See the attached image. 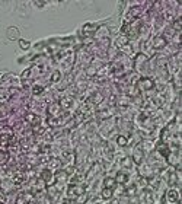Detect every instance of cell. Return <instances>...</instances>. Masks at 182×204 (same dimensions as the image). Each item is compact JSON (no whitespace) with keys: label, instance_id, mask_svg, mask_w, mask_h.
Returning <instances> with one entry per match:
<instances>
[{"label":"cell","instance_id":"1","mask_svg":"<svg viewBox=\"0 0 182 204\" xmlns=\"http://www.w3.org/2000/svg\"><path fill=\"white\" fill-rule=\"evenodd\" d=\"M155 80L153 79H150V77H141V79H138V86H140V89L141 91H152V89H155Z\"/></svg>","mask_w":182,"mask_h":204},{"label":"cell","instance_id":"2","mask_svg":"<svg viewBox=\"0 0 182 204\" xmlns=\"http://www.w3.org/2000/svg\"><path fill=\"white\" fill-rule=\"evenodd\" d=\"M156 150H158L163 157H168V156L170 154V150H169L168 144H166L165 142H162V140H159V142L156 143Z\"/></svg>","mask_w":182,"mask_h":204},{"label":"cell","instance_id":"3","mask_svg":"<svg viewBox=\"0 0 182 204\" xmlns=\"http://www.w3.org/2000/svg\"><path fill=\"white\" fill-rule=\"evenodd\" d=\"M48 112H50V115H51L53 118L60 117V114H61V106H60V103H58V102L51 103V105H50V108H48Z\"/></svg>","mask_w":182,"mask_h":204},{"label":"cell","instance_id":"4","mask_svg":"<svg viewBox=\"0 0 182 204\" xmlns=\"http://www.w3.org/2000/svg\"><path fill=\"white\" fill-rule=\"evenodd\" d=\"M40 177H41V179H42V181L45 182L47 185H53V184H54V182H53V181H54V174H53V172H51L50 169H45V171H42Z\"/></svg>","mask_w":182,"mask_h":204},{"label":"cell","instance_id":"5","mask_svg":"<svg viewBox=\"0 0 182 204\" xmlns=\"http://www.w3.org/2000/svg\"><path fill=\"white\" fill-rule=\"evenodd\" d=\"M143 159H144V152H143V149L140 146H137V149L133 153V159L131 160H134V163H137V165H141Z\"/></svg>","mask_w":182,"mask_h":204},{"label":"cell","instance_id":"6","mask_svg":"<svg viewBox=\"0 0 182 204\" xmlns=\"http://www.w3.org/2000/svg\"><path fill=\"white\" fill-rule=\"evenodd\" d=\"M85 193V190L80 187H76V185H70V188H68L67 194H68V198H74V197H77V195H82Z\"/></svg>","mask_w":182,"mask_h":204},{"label":"cell","instance_id":"7","mask_svg":"<svg viewBox=\"0 0 182 204\" xmlns=\"http://www.w3.org/2000/svg\"><path fill=\"white\" fill-rule=\"evenodd\" d=\"M25 120H26L28 124H31V126H38V124L41 123V118H40L38 115L32 114V112H28V114L25 115Z\"/></svg>","mask_w":182,"mask_h":204},{"label":"cell","instance_id":"8","mask_svg":"<svg viewBox=\"0 0 182 204\" xmlns=\"http://www.w3.org/2000/svg\"><path fill=\"white\" fill-rule=\"evenodd\" d=\"M165 45H166V38H165V37H160V35H158V37H155V38H153V48L160 50V48H163Z\"/></svg>","mask_w":182,"mask_h":204},{"label":"cell","instance_id":"9","mask_svg":"<svg viewBox=\"0 0 182 204\" xmlns=\"http://www.w3.org/2000/svg\"><path fill=\"white\" fill-rule=\"evenodd\" d=\"M48 168H50V171H57V169H60V168H61V160L57 159V157H51L50 162H48Z\"/></svg>","mask_w":182,"mask_h":204},{"label":"cell","instance_id":"10","mask_svg":"<svg viewBox=\"0 0 182 204\" xmlns=\"http://www.w3.org/2000/svg\"><path fill=\"white\" fill-rule=\"evenodd\" d=\"M178 198H179V194H178L176 190H169V191L166 193V200H168L169 203H176Z\"/></svg>","mask_w":182,"mask_h":204},{"label":"cell","instance_id":"11","mask_svg":"<svg viewBox=\"0 0 182 204\" xmlns=\"http://www.w3.org/2000/svg\"><path fill=\"white\" fill-rule=\"evenodd\" d=\"M6 37H7L9 40L15 41L16 38H19V29H18V28H15V26L9 28V29H7V32H6Z\"/></svg>","mask_w":182,"mask_h":204},{"label":"cell","instance_id":"12","mask_svg":"<svg viewBox=\"0 0 182 204\" xmlns=\"http://www.w3.org/2000/svg\"><path fill=\"white\" fill-rule=\"evenodd\" d=\"M85 179V175L83 174H76V175H73L71 178L68 179V184L70 185H77L79 182H82Z\"/></svg>","mask_w":182,"mask_h":204},{"label":"cell","instance_id":"13","mask_svg":"<svg viewBox=\"0 0 182 204\" xmlns=\"http://www.w3.org/2000/svg\"><path fill=\"white\" fill-rule=\"evenodd\" d=\"M127 181H128V175H127V174H124V172H118V174H117V177H115V182H117V184L124 185Z\"/></svg>","mask_w":182,"mask_h":204},{"label":"cell","instance_id":"14","mask_svg":"<svg viewBox=\"0 0 182 204\" xmlns=\"http://www.w3.org/2000/svg\"><path fill=\"white\" fill-rule=\"evenodd\" d=\"M101 195H102V198H104V200H111V198H112V195H114V190L104 188V190H102V193H101Z\"/></svg>","mask_w":182,"mask_h":204},{"label":"cell","instance_id":"15","mask_svg":"<svg viewBox=\"0 0 182 204\" xmlns=\"http://www.w3.org/2000/svg\"><path fill=\"white\" fill-rule=\"evenodd\" d=\"M58 103H60V106H61L63 109H68V108L73 105V99H71V98H63Z\"/></svg>","mask_w":182,"mask_h":204},{"label":"cell","instance_id":"16","mask_svg":"<svg viewBox=\"0 0 182 204\" xmlns=\"http://www.w3.org/2000/svg\"><path fill=\"white\" fill-rule=\"evenodd\" d=\"M104 185H105V188L114 190V187L117 185V182H115L114 178H111V177H106V178H105V181H104Z\"/></svg>","mask_w":182,"mask_h":204},{"label":"cell","instance_id":"17","mask_svg":"<svg viewBox=\"0 0 182 204\" xmlns=\"http://www.w3.org/2000/svg\"><path fill=\"white\" fill-rule=\"evenodd\" d=\"M12 182H13L15 185H21L23 182V174L22 172H16V174L13 175V178H12Z\"/></svg>","mask_w":182,"mask_h":204},{"label":"cell","instance_id":"18","mask_svg":"<svg viewBox=\"0 0 182 204\" xmlns=\"http://www.w3.org/2000/svg\"><path fill=\"white\" fill-rule=\"evenodd\" d=\"M67 178V172L66 171H57V174L54 175V179H57L58 182H63Z\"/></svg>","mask_w":182,"mask_h":204},{"label":"cell","instance_id":"19","mask_svg":"<svg viewBox=\"0 0 182 204\" xmlns=\"http://www.w3.org/2000/svg\"><path fill=\"white\" fill-rule=\"evenodd\" d=\"M128 44V37H125V35H121V37H118V40H117V45L118 47H125Z\"/></svg>","mask_w":182,"mask_h":204},{"label":"cell","instance_id":"20","mask_svg":"<svg viewBox=\"0 0 182 204\" xmlns=\"http://www.w3.org/2000/svg\"><path fill=\"white\" fill-rule=\"evenodd\" d=\"M117 144L121 146V147H125V146L128 144V139H127L125 136H118V137H117Z\"/></svg>","mask_w":182,"mask_h":204},{"label":"cell","instance_id":"21","mask_svg":"<svg viewBox=\"0 0 182 204\" xmlns=\"http://www.w3.org/2000/svg\"><path fill=\"white\" fill-rule=\"evenodd\" d=\"M7 160H9V154L4 152V150H0V165L6 163Z\"/></svg>","mask_w":182,"mask_h":204},{"label":"cell","instance_id":"22","mask_svg":"<svg viewBox=\"0 0 182 204\" xmlns=\"http://www.w3.org/2000/svg\"><path fill=\"white\" fill-rule=\"evenodd\" d=\"M19 47H21L22 50H28V48L31 47V42L26 41V40H19Z\"/></svg>","mask_w":182,"mask_h":204},{"label":"cell","instance_id":"23","mask_svg":"<svg viewBox=\"0 0 182 204\" xmlns=\"http://www.w3.org/2000/svg\"><path fill=\"white\" fill-rule=\"evenodd\" d=\"M60 79H61V73H60L58 70H55V72L53 73V76H51V82H53V83H57Z\"/></svg>","mask_w":182,"mask_h":204},{"label":"cell","instance_id":"24","mask_svg":"<svg viewBox=\"0 0 182 204\" xmlns=\"http://www.w3.org/2000/svg\"><path fill=\"white\" fill-rule=\"evenodd\" d=\"M42 91H44V88H42L41 85H35V86L32 88V93H34V95H40V93H42Z\"/></svg>","mask_w":182,"mask_h":204},{"label":"cell","instance_id":"25","mask_svg":"<svg viewBox=\"0 0 182 204\" xmlns=\"http://www.w3.org/2000/svg\"><path fill=\"white\" fill-rule=\"evenodd\" d=\"M168 182H169L170 185H173V184L178 182V179H176V174H175V172H170V178L168 179Z\"/></svg>","mask_w":182,"mask_h":204},{"label":"cell","instance_id":"26","mask_svg":"<svg viewBox=\"0 0 182 204\" xmlns=\"http://www.w3.org/2000/svg\"><path fill=\"white\" fill-rule=\"evenodd\" d=\"M128 31H130V24H124L122 28H121V32H122V35H128Z\"/></svg>","mask_w":182,"mask_h":204},{"label":"cell","instance_id":"27","mask_svg":"<svg viewBox=\"0 0 182 204\" xmlns=\"http://www.w3.org/2000/svg\"><path fill=\"white\" fill-rule=\"evenodd\" d=\"M136 185H133V187H130V188H127V190H125V191H124V193H125V194H128V195H134V194H136Z\"/></svg>","mask_w":182,"mask_h":204},{"label":"cell","instance_id":"28","mask_svg":"<svg viewBox=\"0 0 182 204\" xmlns=\"http://www.w3.org/2000/svg\"><path fill=\"white\" fill-rule=\"evenodd\" d=\"M121 166H131V159L130 157H124L121 160Z\"/></svg>","mask_w":182,"mask_h":204},{"label":"cell","instance_id":"29","mask_svg":"<svg viewBox=\"0 0 182 204\" xmlns=\"http://www.w3.org/2000/svg\"><path fill=\"white\" fill-rule=\"evenodd\" d=\"M92 101H93V103H99V102H102V95H101V93H96V95L92 98Z\"/></svg>","mask_w":182,"mask_h":204},{"label":"cell","instance_id":"30","mask_svg":"<svg viewBox=\"0 0 182 204\" xmlns=\"http://www.w3.org/2000/svg\"><path fill=\"white\" fill-rule=\"evenodd\" d=\"M48 123H50V126H58L60 124V120L58 118H50Z\"/></svg>","mask_w":182,"mask_h":204},{"label":"cell","instance_id":"31","mask_svg":"<svg viewBox=\"0 0 182 204\" xmlns=\"http://www.w3.org/2000/svg\"><path fill=\"white\" fill-rule=\"evenodd\" d=\"M86 200H88V195H86V194L83 193V194H82V197H80V198L77 200V203H79V204H83L85 201H86Z\"/></svg>","mask_w":182,"mask_h":204},{"label":"cell","instance_id":"32","mask_svg":"<svg viewBox=\"0 0 182 204\" xmlns=\"http://www.w3.org/2000/svg\"><path fill=\"white\" fill-rule=\"evenodd\" d=\"M173 28H175L176 31H181V19H176V21H175V24H173Z\"/></svg>","mask_w":182,"mask_h":204},{"label":"cell","instance_id":"33","mask_svg":"<svg viewBox=\"0 0 182 204\" xmlns=\"http://www.w3.org/2000/svg\"><path fill=\"white\" fill-rule=\"evenodd\" d=\"M128 103H130V102H128V98H127V96H124L122 99H119V105H124V106H125V105H128Z\"/></svg>","mask_w":182,"mask_h":204},{"label":"cell","instance_id":"34","mask_svg":"<svg viewBox=\"0 0 182 204\" xmlns=\"http://www.w3.org/2000/svg\"><path fill=\"white\" fill-rule=\"evenodd\" d=\"M6 201V195L4 194H0V203H4Z\"/></svg>","mask_w":182,"mask_h":204},{"label":"cell","instance_id":"35","mask_svg":"<svg viewBox=\"0 0 182 204\" xmlns=\"http://www.w3.org/2000/svg\"><path fill=\"white\" fill-rule=\"evenodd\" d=\"M0 204H4V203H0Z\"/></svg>","mask_w":182,"mask_h":204}]
</instances>
